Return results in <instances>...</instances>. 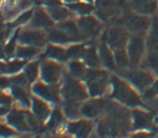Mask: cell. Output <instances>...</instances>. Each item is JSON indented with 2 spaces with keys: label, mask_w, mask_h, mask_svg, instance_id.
I'll return each instance as SVG.
<instances>
[{
  "label": "cell",
  "mask_w": 158,
  "mask_h": 138,
  "mask_svg": "<svg viewBox=\"0 0 158 138\" xmlns=\"http://www.w3.org/2000/svg\"><path fill=\"white\" fill-rule=\"evenodd\" d=\"M40 75L46 83L58 84L63 76V67L56 59H46L40 64Z\"/></svg>",
  "instance_id": "obj_6"
},
{
  "label": "cell",
  "mask_w": 158,
  "mask_h": 138,
  "mask_svg": "<svg viewBox=\"0 0 158 138\" xmlns=\"http://www.w3.org/2000/svg\"><path fill=\"white\" fill-rule=\"evenodd\" d=\"M87 50V46H85L83 44H74L70 47L66 49V54H68V58L71 59H79L81 57H83L85 52Z\"/></svg>",
  "instance_id": "obj_34"
},
{
  "label": "cell",
  "mask_w": 158,
  "mask_h": 138,
  "mask_svg": "<svg viewBox=\"0 0 158 138\" xmlns=\"http://www.w3.org/2000/svg\"><path fill=\"white\" fill-rule=\"evenodd\" d=\"M114 51H115V59H116V63H117L118 68H127L131 63L127 50L123 47V49H117V50H114Z\"/></svg>",
  "instance_id": "obj_35"
},
{
  "label": "cell",
  "mask_w": 158,
  "mask_h": 138,
  "mask_svg": "<svg viewBox=\"0 0 158 138\" xmlns=\"http://www.w3.org/2000/svg\"><path fill=\"white\" fill-rule=\"evenodd\" d=\"M123 23L129 32L138 33V34H144L151 26V22L148 19V17L143 14L126 15L124 18H123Z\"/></svg>",
  "instance_id": "obj_9"
},
{
  "label": "cell",
  "mask_w": 158,
  "mask_h": 138,
  "mask_svg": "<svg viewBox=\"0 0 158 138\" xmlns=\"http://www.w3.org/2000/svg\"><path fill=\"white\" fill-rule=\"evenodd\" d=\"M85 1H88V2H92L93 0H85Z\"/></svg>",
  "instance_id": "obj_41"
},
{
  "label": "cell",
  "mask_w": 158,
  "mask_h": 138,
  "mask_svg": "<svg viewBox=\"0 0 158 138\" xmlns=\"http://www.w3.org/2000/svg\"><path fill=\"white\" fill-rule=\"evenodd\" d=\"M26 78L29 83H35L40 74V64L39 62H30L27 66H24V73Z\"/></svg>",
  "instance_id": "obj_31"
},
{
  "label": "cell",
  "mask_w": 158,
  "mask_h": 138,
  "mask_svg": "<svg viewBox=\"0 0 158 138\" xmlns=\"http://www.w3.org/2000/svg\"><path fill=\"white\" fill-rule=\"evenodd\" d=\"M86 80V86L88 88V92L92 97H98L104 95L109 90L110 86V76L106 70L103 69L92 68L87 70L85 75Z\"/></svg>",
  "instance_id": "obj_2"
},
{
  "label": "cell",
  "mask_w": 158,
  "mask_h": 138,
  "mask_svg": "<svg viewBox=\"0 0 158 138\" xmlns=\"http://www.w3.org/2000/svg\"><path fill=\"white\" fill-rule=\"evenodd\" d=\"M53 19L51 17L50 12H46L45 9L42 7H38L34 11V16L31 19V27L39 28V29H45V28H51L53 26Z\"/></svg>",
  "instance_id": "obj_16"
},
{
  "label": "cell",
  "mask_w": 158,
  "mask_h": 138,
  "mask_svg": "<svg viewBox=\"0 0 158 138\" xmlns=\"http://www.w3.org/2000/svg\"><path fill=\"white\" fill-rule=\"evenodd\" d=\"M146 46L148 47L150 51L158 50V18H155L153 23L151 24V30L147 37Z\"/></svg>",
  "instance_id": "obj_28"
},
{
  "label": "cell",
  "mask_w": 158,
  "mask_h": 138,
  "mask_svg": "<svg viewBox=\"0 0 158 138\" xmlns=\"http://www.w3.org/2000/svg\"><path fill=\"white\" fill-rule=\"evenodd\" d=\"M144 63L145 64H143L141 68L148 69L153 74L158 75V50H152L148 55L146 56Z\"/></svg>",
  "instance_id": "obj_29"
},
{
  "label": "cell",
  "mask_w": 158,
  "mask_h": 138,
  "mask_svg": "<svg viewBox=\"0 0 158 138\" xmlns=\"http://www.w3.org/2000/svg\"><path fill=\"white\" fill-rule=\"evenodd\" d=\"M33 16H34V11L33 10H24L23 12H21V14L17 16V18H15V24L13 26L26 24V23L30 22L33 19Z\"/></svg>",
  "instance_id": "obj_36"
},
{
  "label": "cell",
  "mask_w": 158,
  "mask_h": 138,
  "mask_svg": "<svg viewBox=\"0 0 158 138\" xmlns=\"http://www.w3.org/2000/svg\"><path fill=\"white\" fill-rule=\"evenodd\" d=\"M129 34L126 29L123 28H111L110 30H107L105 35V40L107 45L112 49V50H117V49H123L127 46L128 40H129Z\"/></svg>",
  "instance_id": "obj_11"
},
{
  "label": "cell",
  "mask_w": 158,
  "mask_h": 138,
  "mask_svg": "<svg viewBox=\"0 0 158 138\" xmlns=\"http://www.w3.org/2000/svg\"><path fill=\"white\" fill-rule=\"evenodd\" d=\"M24 67V61L22 59H13L11 62L4 63L1 66V71L5 74H17L21 69Z\"/></svg>",
  "instance_id": "obj_32"
},
{
  "label": "cell",
  "mask_w": 158,
  "mask_h": 138,
  "mask_svg": "<svg viewBox=\"0 0 158 138\" xmlns=\"http://www.w3.org/2000/svg\"><path fill=\"white\" fill-rule=\"evenodd\" d=\"M31 91L35 96H39L46 99L50 103H58L60 102V88L58 87V84H48L46 81H38L34 83L31 86Z\"/></svg>",
  "instance_id": "obj_5"
},
{
  "label": "cell",
  "mask_w": 158,
  "mask_h": 138,
  "mask_svg": "<svg viewBox=\"0 0 158 138\" xmlns=\"http://www.w3.org/2000/svg\"><path fill=\"white\" fill-rule=\"evenodd\" d=\"M77 24L80 29L82 32V34L85 35V38H94L98 37L102 33V22L91 15L87 16H81L77 19Z\"/></svg>",
  "instance_id": "obj_10"
},
{
  "label": "cell",
  "mask_w": 158,
  "mask_h": 138,
  "mask_svg": "<svg viewBox=\"0 0 158 138\" xmlns=\"http://www.w3.org/2000/svg\"><path fill=\"white\" fill-rule=\"evenodd\" d=\"M68 132L79 137H87L93 131V123L91 120H76L68 124Z\"/></svg>",
  "instance_id": "obj_15"
},
{
  "label": "cell",
  "mask_w": 158,
  "mask_h": 138,
  "mask_svg": "<svg viewBox=\"0 0 158 138\" xmlns=\"http://www.w3.org/2000/svg\"><path fill=\"white\" fill-rule=\"evenodd\" d=\"M99 56H100V61L105 66L107 69L110 70H116L117 69V63H116V59H115V54H112L111 51V47L105 44V42H102L99 45Z\"/></svg>",
  "instance_id": "obj_17"
},
{
  "label": "cell",
  "mask_w": 158,
  "mask_h": 138,
  "mask_svg": "<svg viewBox=\"0 0 158 138\" xmlns=\"http://www.w3.org/2000/svg\"><path fill=\"white\" fill-rule=\"evenodd\" d=\"M68 69H69V74H71L75 78H85L87 73L86 66L82 62H80L79 59H73L71 62H69Z\"/></svg>",
  "instance_id": "obj_30"
},
{
  "label": "cell",
  "mask_w": 158,
  "mask_h": 138,
  "mask_svg": "<svg viewBox=\"0 0 158 138\" xmlns=\"http://www.w3.org/2000/svg\"><path fill=\"white\" fill-rule=\"evenodd\" d=\"M60 92L64 99L76 101V102H82L89 95L87 86L80 83L77 78L73 76L71 74H66L64 76L62 87H60Z\"/></svg>",
  "instance_id": "obj_3"
},
{
  "label": "cell",
  "mask_w": 158,
  "mask_h": 138,
  "mask_svg": "<svg viewBox=\"0 0 158 138\" xmlns=\"http://www.w3.org/2000/svg\"><path fill=\"white\" fill-rule=\"evenodd\" d=\"M12 106V98L11 96L2 93L1 95V114H6L7 111H10Z\"/></svg>",
  "instance_id": "obj_37"
},
{
  "label": "cell",
  "mask_w": 158,
  "mask_h": 138,
  "mask_svg": "<svg viewBox=\"0 0 158 138\" xmlns=\"http://www.w3.org/2000/svg\"><path fill=\"white\" fill-rule=\"evenodd\" d=\"M40 52V47L38 46H33V45H22V46H18L17 47V51H16V55L19 58H23V59H30V58H34L35 56H38V54Z\"/></svg>",
  "instance_id": "obj_27"
},
{
  "label": "cell",
  "mask_w": 158,
  "mask_h": 138,
  "mask_svg": "<svg viewBox=\"0 0 158 138\" xmlns=\"http://www.w3.org/2000/svg\"><path fill=\"white\" fill-rule=\"evenodd\" d=\"M128 4L138 14H153L157 10V1L156 0H128Z\"/></svg>",
  "instance_id": "obj_18"
},
{
  "label": "cell",
  "mask_w": 158,
  "mask_h": 138,
  "mask_svg": "<svg viewBox=\"0 0 158 138\" xmlns=\"http://www.w3.org/2000/svg\"><path fill=\"white\" fill-rule=\"evenodd\" d=\"M82 58H83L85 63H86L87 66L92 67V68L99 67V64L102 63L99 52H97V50H95L94 47H92V46H91V47L87 46V50H86V52H85V55H83Z\"/></svg>",
  "instance_id": "obj_26"
},
{
  "label": "cell",
  "mask_w": 158,
  "mask_h": 138,
  "mask_svg": "<svg viewBox=\"0 0 158 138\" xmlns=\"http://www.w3.org/2000/svg\"><path fill=\"white\" fill-rule=\"evenodd\" d=\"M47 39L48 38L42 29L34 27L18 30V34H17V40L19 42H22L24 45L38 46V47H42L46 44Z\"/></svg>",
  "instance_id": "obj_7"
},
{
  "label": "cell",
  "mask_w": 158,
  "mask_h": 138,
  "mask_svg": "<svg viewBox=\"0 0 158 138\" xmlns=\"http://www.w3.org/2000/svg\"><path fill=\"white\" fill-rule=\"evenodd\" d=\"M127 52L129 56L131 63L132 66L136 67L140 62L141 58L145 52V39H144V34H138L135 33L132 35L128 40L127 44Z\"/></svg>",
  "instance_id": "obj_8"
},
{
  "label": "cell",
  "mask_w": 158,
  "mask_h": 138,
  "mask_svg": "<svg viewBox=\"0 0 158 138\" xmlns=\"http://www.w3.org/2000/svg\"><path fill=\"white\" fill-rule=\"evenodd\" d=\"M107 109V103L103 98H94L81 104V113L86 118H97Z\"/></svg>",
  "instance_id": "obj_12"
},
{
  "label": "cell",
  "mask_w": 158,
  "mask_h": 138,
  "mask_svg": "<svg viewBox=\"0 0 158 138\" xmlns=\"http://www.w3.org/2000/svg\"><path fill=\"white\" fill-rule=\"evenodd\" d=\"M112 97L117 99L119 103L128 106V107H136L141 103V99L138 95V92L133 88L126 80H122L121 78L112 76Z\"/></svg>",
  "instance_id": "obj_1"
},
{
  "label": "cell",
  "mask_w": 158,
  "mask_h": 138,
  "mask_svg": "<svg viewBox=\"0 0 158 138\" xmlns=\"http://www.w3.org/2000/svg\"><path fill=\"white\" fill-rule=\"evenodd\" d=\"M48 12L51 15L54 21H58V22H63L65 19H69L71 17V15L74 14L69 7H64L63 5L62 6H57V7H52V9H47Z\"/></svg>",
  "instance_id": "obj_25"
},
{
  "label": "cell",
  "mask_w": 158,
  "mask_h": 138,
  "mask_svg": "<svg viewBox=\"0 0 158 138\" xmlns=\"http://www.w3.org/2000/svg\"><path fill=\"white\" fill-rule=\"evenodd\" d=\"M42 4L47 9H52V7H57V6H62L63 5L62 0H42Z\"/></svg>",
  "instance_id": "obj_40"
},
{
  "label": "cell",
  "mask_w": 158,
  "mask_h": 138,
  "mask_svg": "<svg viewBox=\"0 0 158 138\" xmlns=\"http://www.w3.org/2000/svg\"><path fill=\"white\" fill-rule=\"evenodd\" d=\"M74 14L81 16H87V15H91L93 11V5L88 1H83V2H80V1H74V2H69V6H68Z\"/></svg>",
  "instance_id": "obj_24"
},
{
  "label": "cell",
  "mask_w": 158,
  "mask_h": 138,
  "mask_svg": "<svg viewBox=\"0 0 158 138\" xmlns=\"http://www.w3.org/2000/svg\"><path fill=\"white\" fill-rule=\"evenodd\" d=\"M16 135V130L13 128L11 125L1 124V136L2 137H11Z\"/></svg>",
  "instance_id": "obj_39"
},
{
  "label": "cell",
  "mask_w": 158,
  "mask_h": 138,
  "mask_svg": "<svg viewBox=\"0 0 158 138\" xmlns=\"http://www.w3.org/2000/svg\"><path fill=\"white\" fill-rule=\"evenodd\" d=\"M47 38H48V40H51V42H53V44H66V42L71 41L69 34L60 27L48 28Z\"/></svg>",
  "instance_id": "obj_22"
},
{
  "label": "cell",
  "mask_w": 158,
  "mask_h": 138,
  "mask_svg": "<svg viewBox=\"0 0 158 138\" xmlns=\"http://www.w3.org/2000/svg\"><path fill=\"white\" fill-rule=\"evenodd\" d=\"M11 95L12 97L24 108L31 107V98L29 96L28 91L26 90L24 86H19V85H11Z\"/></svg>",
  "instance_id": "obj_20"
},
{
  "label": "cell",
  "mask_w": 158,
  "mask_h": 138,
  "mask_svg": "<svg viewBox=\"0 0 158 138\" xmlns=\"http://www.w3.org/2000/svg\"><path fill=\"white\" fill-rule=\"evenodd\" d=\"M59 27L62 28V29H64L66 33L69 34L71 41H81V40L86 39L85 35L82 34L81 29H80L77 22H75L74 19H65V21L60 22Z\"/></svg>",
  "instance_id": "obj_19"
},
{
  "label": "cell",
  "mask_w": 158,
  "mask_h": 138,
  "mask_svg": "<svg viewBox=\"0 0 158 138\" xmlns=\"http://www.w3.org/2000/svg\"><path fill=\"white\" fill-rule=\"evenodd\" d=\"M45 56L51 58V59H56V61H65L68 59V54L64 47H62L60 45H56V44H51L46 47L45 51Z\"/></svg>",
  "instance_id": "obj_23"
},
{
  "label": "cell",
  "mask_w": 158,
  "mask_h": 138,
  "mask_svg": "<svg viewBox=\"0 0 158 138\" xmlns=\"http://www.w3.org/2000/svg\"><path fill=\"white\" fill-rule=\"evenodd\" d=\"M63 111H64L66 118H69V119H71V120H77L80 118V115L82 114V113H81V102L64 99V103H63Z\"/></svg>",
  "instance_id": "obj_21"
},
{
  "label": "cell",
  "mask_w": 158,
  "mask_h": 138,
  "mask_svg": "<svg viewBox=\"0 0 158 138\" xmlns=\"http://www.w3.org/2000/svg\"><path fill=\"white\" fill-rule=\"evenodd\" d=\"M31 109H33L34 115L41 121L50 118V115L52 113L48 102L41 97L35 96V95H34V97H31Z\"/></svg>",
  "instance_id": "obj_13"
},
{
  "label": "cell",
  "mask_w": 158,
  "mask_h": 138,
  "mask_svg": "<svg viewBox=\"0 0 158 138\" xmlns=\"http://www.w3.org/2000/svg\"><path fill=\"white\" fill-rule=\"evenodd\" d=\"M122 75L139 91H145L155 83L153 74L148 69H131L128 71H123Z\"/></svg>",
  "instance_id": "obj_4"
},
{
  "label": "cell",
  "mask_w": 158,
  "mask_h": 138,
  "mask_svg": "<svg viewBox=\"0 0 158 138\" xmlns=\"http://www.w3.org/2000/svg\"><path fill=\"white\" fill-rule=\"evenodd\" d=\"M153 125L151 113L143 109L133 110V126L135 130H148Z\"/></svg>",
  "instance_id": "obj_14"
},
{
  "label": "cell",
  "mask_w": 158,
  "mask_h": 138,
  "mask_svg": "<svg viewBox=\"0 0 158 138\" xmlns=\"http://www.w3.org/2000/svg\"><path fill=\"white\" fill-rule=\"evenodd\" d=\"M16 39H17V34H16V37L13 38L11 41L5 45V47H4V52H5V55L6 56H11V55H13V54H16V51H17Z\"/></svg>",
  "instance_id": "obj_38"
},
{
  "label": "cell",
  "mask_w": 158,
  "mask_h": 138,
  "mask_svg": "<svg viewBox=\"0 0 158 138\" xmlns=\"http://www.w3.org/2000/svg\"><path fill=\"white\" fill-rule=\"evenodd\" d=\"M64 111L63 109H60V108H54L51 113V115H50V120H48V127L50 128H57V127H59L60 125L63 124V121H64Z\"/></svg>",
  "instance_id": "obj_33"
}]
</instances>
